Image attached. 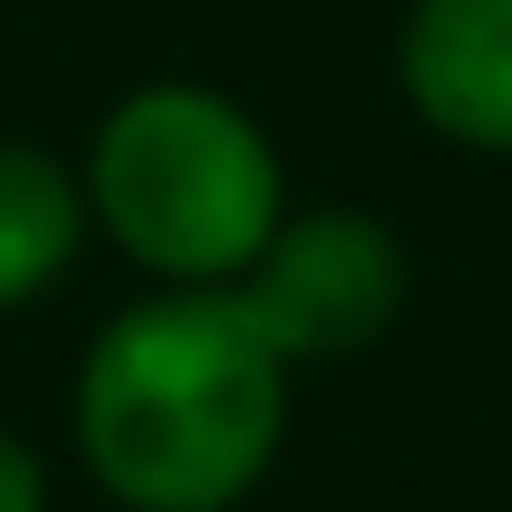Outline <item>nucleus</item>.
I'll list each match as a JSON object with an SVG mask.
<instances>
[{
	"label": "nucleus",
	"instance_id": "obj_1",
	"mask_svg": "<svg viewBox=\"0 0 512 512\" xmlns=\"http://www.w3.org/2000/svg\"><path fill=\"white\" fill-rule=\"evenodd\" d=\"M72 432L126 512H234L279 459L288 360L225 288H171L90 342Z\"/></svg>",
	"mask_w": 512,
	"mask_h": 512
},
{
	"label": "nucleus",
	"instance_id": "obj_2",
	"mask_svg": "<svg viewBox=\"0 0 512 512\" xmlns=\"http://www.w3.org/2000/svg\"><path fill=\"white\" fill-rule=\"evenodd\" d=\"M81 207L171 288H225L288 216L270 135L198 81H144L99 117Z\"/></svg>",
	"mask_w": 512,
	"mask_h": 512
},
{
	"label": "nucleus",
	"instance_id": "obj_3",
	"mask_svg": "<svg viewBox=\"0 0 512 512\" xmlns=\"http://www.w3.org/2000/svg\"><path fill=\"white\" fill-rule=\"evenodd\" d=\"M225 297L279 360H351L405 315V252L369 207H315L279 216Z\"/></svg>",
	"mask_w": 512,
	"mask_h": 512
},
{
	"label": "nucleus",
	"instance_id": "obj_4",
	"mask_svg": "<svg viewBox=\"0 0 512 512\" xmlns=\"http://www.w3.org/2000/svg\"><path fill=\"white\" fill-rule=\"evenodd\" d=\"M396 72L423 126L468 153H512V0H414Z\"/></svg>",
	"mask_w": 512,
	"mask_h": 512
},
{
	"label": "nucleus",
	"instance_id": "obj_5",
	"mask_svg": "<svg viewBox=\"0 0 512 512\" xmlns=\"http://www.w3.org/2000/svg\"><path fill=\"white\" fill-rule=\"evenodd\" d=\"M81 225H90L81 180H72L45 144L0 135V315L27 306V297H45V288L72 270Z\"/></svg>",
	"mask_w": 512,
	"mask_h": 512
},
{
	"label": "nucleus",
	"instance_id": "obj_6",
	"mask_svg": "<svg viewBox=\"0 0 512 512\" xmlns=\"http://www.w3.org/2000/svg\"><path fill=\"white\" fill-rule=\"evenodd\" d=\"M0 512H45V468L18 432H0Z\"/></svg>",
	"mask_w": 512,
	"mask_h": 512
}]
</instances>
